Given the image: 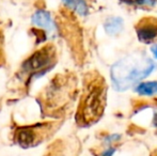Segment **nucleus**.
Segmentation results:
<instances>
[{
	"instance_id": "obj_1",
	"label": "nucleus",
	"mask_w": 157,
	"mask_h": 156,
	"mask_svg": "<svg viewBox=\"0 0 157 156\" xmlns=\"http://www.w3.org/2000/svg\"><path fill=\"white\" fill-rule=\"evenodd\" d=\"M156 63L145 56L129 55L119 60L111 67L110 77L118 91H125L152 74Z\"/></svg>"
},
{
	"instance_id": "obj_2",
	"label": "nucleus",
	"mask_w": 157,
	"mask_h": 156,
	"mask_svg": "<svg viewBox=\"0 0 157 156\" xmlns=\"http://www.w3.org/2000/svg\"><path fill=\"white\" fill-rule=\"evenodd\" d=\"M106 96L107 88L103 78L97 76L88 80L77 110V122L83 126L96 123L105 110Z\"/></svg>"
},
{
	"instance_id": "obj_3",
	"label": "nucleus",
	"mask_w": 157,
	"mask_h": 156,
	"mask_svg": "<svg viewBox=\"0 0 157 156\" xmlns=\"http://www.w3.org/2000/svg\"><path fill=\"white\" fill-rule=\"evenodd\" d=\"M72 81L65 76H57L43 91L41 96L42 107L46 112H55L63 108L71 98Z\"/></svg>"
},
{
	"instance_id": "obj_4",
	"label": "nucleus",
	"mask_w": 157,
	"mask_h": 156,
	"mask_svg": "<svg viewBox=\"0 0 157 156\" xmlns=\"http://www.w3.org/2000/svg\"><path fill=\"white\" fill-rule=\"evenodd\" d=\"M54 131L55 125L52 122L21 126L15 131L14 139L19 146L29 149L45 141L54 133Z\"/></svg>"
},
{
	"instance_id": "obj_5",
	"label": "nucleus",
	"mask_w": 157,
	"mask_h": 156,
	"mask_svg": "<svg viewBox=\"0 0 157 156\" xmlns=\"http://www.w3.org/2000/svg\"><path fill=\"white\" fill-rule=\"evenodd\" d=\"M56 49L54 45H46L37 49L21 65V73L27 76L43 74L56 63Z\"/></svg>"
},
{
	"instance_id": "obj_6",
	"label": "nucleus",
	"mask_w": 157,
	"mask_h": 156,
	"mask_svg": "<svg viewBox=\"0 0 157 156\" xmlns=\"http://www.w3.org/2000/svg\"><path fill=\"white\" fill-rule=\"evenodd\" d=\"M138 39L143 43H151L157 39V18L145 17L136 26Z\"/></svg>"
},
{
	"instance_id": "obj_7",
	"label": "nucleus",
	"mask_w": 157,
	"mask_h": 156,
	"mask_svg": "<svg viewBox=\"0 0 157 156\" xmlns=\"http://www.w3.org/2000/svg\"><path fill=\"white\" fill-rule=\"evenodd\" d=\"M32 24L36 27L43 28L45 30L54 29V21L50 14L45 10H39L33 14Z\"/></svg>"
},
{
	"instance_id": "obj_8",
	"label": "nucleus",
	"mask_w": 157,
	"mask_h": 156,
	"mask_svg": "<svg viewBox=\"0 0 157 156\" xmlns=\"http://www.w3.org/2000/svg\"><path fill=\"white\" fill-rule=\"evenodd\" d=\"M105 30L109 36H116V34L120 33L123 29V21L120 17H110L106 21Z\"/></svg>"
},
{
	"instance_id": "obj_9",
	"label": "nucleus",
	"mask_w": 157,
	"mask_h": 156,
	"mask_svg": "<svg viewBox=\"0 0 157 156\" xmlns=\"http://www.w3.org/2000/svg\"><path fill=\"white\" fill-rule=\"evenodd\" d=\"M63 2L67 8L72 9L81 16L88 14V6L85 0H63Z\"/></svg>"
},
{
	"instance_id": "obj_10",
	"label": "nucleus",
	"mask_w": 157,
	"mask_h": 156,
	"mask_svg": "<svg viewBox=\"0 0 157 156\" xmlns=\"http://www.w3.org/2000/svg\"><path fill=\"white\" fill-rule=\"evenodd\" d=\"M136 92L140 95L151 96L157 93V81H147L142 82L136 88Z\"/></svg>"
},
{
	"instance_id": "obj_11",
	"label": "nucleus",
	"mask_w": 157,
	"mask_h": 156,
	"mask_svg": "<svg viewBox=\"0 0 157 156\" xmlns=\"http://www.w3.org/2000/svg\"><path fill=\"white\" fill-rule=\"evenodd\" d=\"M4 40H3V34L0 31V67L4 63Z\"/></svg>"
},
{
	"instance_id": "obj_12",
	"label": "nucleus",
	"mask_w": 157,
	"mask_h": 156,
	"mask_svg": "<svg viewBox=\"0 0 157 156\" xmlns=\"http://www.w3.org/2000/svg\"><path fill=\"white\" fill-rule=\"evenodd\" d=\"M121 1L132 6H143V4H147L149 0H121Z\"/></svg>"
},
{
	"instance_id": "obj_13",
	"label": "nucleus",
	"mask_w": 157,
	"mask_h": 156,
	"mask_svg": "<svg viewBox=\"0 0 157 156\" xmlns=\"http://www.w3.org/2000/svg\"><path fill=\"white\" fill-rule=\"evenodd\" d=\"M114 152H116V150H114L113 148H110V149H108V150H106L101 156H112Z\"/></svg>"
},
{
	"instance_id": "obj_14",
	"label": "nucleus",
	"mask_w": 157,
	"mask_h": 156,
	"mask_svg": "<svg viewBox=\"0 0 157 156\" xmlns=\"http://www.w3.org/2000/svg\"><path fill=\"white\" fill-rule=\"evenodd\" d=\"M151 50H152V52H153L154 56H155V58H157V45L153 46V47L151 48Z\"/></svg>"
},
{
	"instance_id": "obj_15",
	"label": "nucleus",
	"mask_w": 157,
	"mask_h": 156,
	"mask_svg": "<svg viewBox=\"0 0 157 156\" xmlns=\"http://www.w3.org/2000/svg\"><path fill=\"white\" fill-rule=\"evenodd\" d=\"M154 156H157V153H155V155H154Z\"/></svg>"
}]
</instances>
